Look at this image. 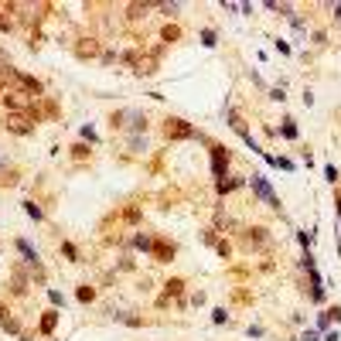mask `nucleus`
<instances>
[{"label":"nucleus","mask_w":341,"mask_h":341,"mask_svg":"<svg viewBox=\"0 0 341 341\" xmlns=\"http://www.w3.org/2000/svg\"><path fill=\"white\" fill-rule=\"evenodd\" d=\"M72 154H75V157H86V154H89V147H86V144H75V147H72Z\"/></svg>","instance_id":"nucleus-22"},{"label":"nucleus","mask_w":341,"mask_h":341,"mask_svg":"<svg viewBox=\"0 0 341 341\" xmlns=\"http://www.w3.org/2000/svg\"><path fill=\"white\" fill-rule=\"evenodd\" d=\"M55 321H58V314H55V310H48L45 318H41V331H51V328H55Z\"/></svg>","instance_id":"nucleus-13"},{"label":"nucleus","mask_w":341,"mask_h":341,"mask_svg":"<svg viewBox=\"0 0 341 341\" xmlns=\"http://www.w3.org/2000/svg\"><path fill=\"white\" fill-rule=\"evenodd\" d=\"M164 136L167 140H188V136H194L191 123H184V120H167L164 123Z\"/></svg>","instance_id":"nucleus-2"},{"label":"nucleus","mask_w":341,"mask_h":341,"mask_svg":"<svg viewBox=\"0 0 341 341\" xmlns=\"http://www.w3.org/2000/svg\"><path fill=\"white\" fill-rule=\"evenodd\" d=\"M4 99H7V106H11L14 113H27V109H31V102H34V96H27V92H7V96H4Z\"/></svg>","instance_id":"nucleus-4"},{"label":"nucleus","mask_w":341,"mask_h":341,"mask_svg":"<svg viewBox=\"0 0 341 341\" xmlns=\"http://www.w3.org/2000/svg\"><path fill=\"white\" fill-rule=\"evenodd\" d=\"M242 239H246V246H266V242H270V236H266V229H246V232H242Z\"/></svg>","instance_id":"nucleus-7"},{"label":"nucleus","mask_w":341,"mask_h":341,"mask_svg":"<svg viewBox=\"0 0 341 341\" xmlns=\"http://www.w3.org/2000/svg\"><path fill=\"white\" fill-rule=\"evenodd\" d=\"M270 99H276V102H283V99H287V96H283V86H280V89H273V92H270Z\"/></svg>","instance_id":"nucleus-27"},{"label":"nucleus","mask_w":341,"mask_h":341,"mask_svg":"<svg viewBox=\"0 0 341 341\" xmlns=\"http://www.w3.org/2000/svg\"><path fill=\"white\" fill-rule=\"evenodd\" d=\"M0 96H4V79H0Z\"/></svg>","instance_id":"nucleus-30"},{"label":"nucleus","mask_w":341,"mask_h":341,"mask_svg":"<svg viewBox=\"0 0 341 341\" xmlns=\"http://www.w3.org/2000/svg\"><path fill=\"white\" fill-rule=\"evenodd\" d=\"M17 249H21V252H24V260H27V263H31V266H34V270H38V252H34L31 246L24 242V239H21V242H17Z\"/></svg>","instance_id":"nucleus-10"},{"label":"nucleus","mask_w":341,"mask_h":341,"mask_svg":"<svg viewBox=\"0 0 341 341\" xmlns=\"http://www.w3.org/2000/svg\"><path fill=\"white\" fill-rule=\"evenodd\" d=\"M62 249H65V256H68V260H79V252H75V246H72V242H65Z\"/></svg>","instance_id":"nucleus-24"},{"label":"nucleus","mask_w":341,"mask_h":341,"mask_svg":"<svg viewBox=\"0 0 341 341\" xmlns=\"http://www.w3.org/2000/svg\"><path fill=\"white\" fill-rule=\"evenodd\" d=\"M304 341H318V331H307V334H304Z\"/></svg>","instance_id":"nucleus-28"},{"label":"nucleus","mask_w":341,"mask_h":341,"mask_svg":"<svg viewBox=\"0 0 341 341\" xmlns=\"http://www.w3.org/2000/svg\"><path fill=\"white\" fill-rule=\"evenodd\" d=\"M96 51H99V45H96L92 38H89V45H79V55L82 58H86V55H96Z\"/></svg>","instance_id":"nucleus-14"},{"label":"nucleus","mask_w":341,"mask_h":341,"mask_svg":"<svg viewBox=\"0 0 341 341\" xmlns=\"http://www.w3.org/2000/svg\"><path fill=\"white\" fill-rule=\"evenodd\" d=\"M154 256H157V263H170L174 246H170V242H164V239H157V242H154Z\"/></svg>","instance_id":"nucleus-8"},{"label":"nucleus","mask_w":341,"mask_h":341,"mask_svg":"<svg viewBox=\"0 0 341 341\" xmlns=\"http://www.w3.org/2000/svg\"><path fill=\"white\" fill-rule=\"evenodd\" d=\"M252 191L260 194V198H263V202H266V205H270V208H280V198L273 194V188H270V184H266V181H263L260 174H252Z\"/></svg>","instance_id":"nucleus-3"},{"label":"nucleus","mask_w":341,"mask_h":341,"mask_svg":"<svg viewBox=\"0 0 341 341\" xmlns=\"http://www.w3.org/2000/svg\"><path fill=\"white\" fill-rule=\"evenodd\" d=\"M11 290H14L17 297L27 290V273H24V270H14V287H11Z\"/></svg>","instance_id":"nucleus-9"},{"label":"nucleus","mask_w":341,"mask_h":341,"mask_svg":"<svg viewBox=\"0 0 341 341\" xmlns=\"http://www.w3.org/2000/svg\"><path fill=\"white\" fill-rule=\"evenodd\" d=\"M212 318H215V324H225V321H229V314H225V310H222V307H218V310H215V314H212Z\"/></svg>","instance_id":"nucleus-25"},{"label":"nucleus","mask_w":341,"mask_h":341,"mask_svg":"<svg viewBox=\"0 0 341 341\" xmlns=\"http://www.w3.org/2000/svg\"><path fill=\"white\" fill-rule=\"evenodd\" d=\"M338 212H341V202H338Z\"/></svg>","instance_id":"nucleus-31"},{"label":"nucleus","mask_w":341,"mask_h":341,"mask_svg":"<svg viewBox=\"0 0 341 341\" xmlns=\"http://www.w3.org/2000/svg\"><path fill=\"white\" fill-rule=\"evenodd\" d=\"M184 290V280H167V300L170 297H178Z\"/></svg>","instance_id":"nucleus-12"},{"label":"nucleus","mask_w":341,"mask_h":341,"mask_svg":"<svg viewBox=\"0 0 341 341\" xmlns=\"http://www.w3.org/2000/svg\"><path fill=\"white\" fill-rule=\"evenodd\" d=\"M7 130L11 133H17V136H24V133H31L34 126H38V116H34V109H27V113H11L7 116Z\"/></svg>","instance_id":"nucleus-1"},{"label":"nucleus","mask_w":341,"mask_h":341,"mask_svg":"<svg viewBox=\"0 0 341 341\" xmlns=\"http://www.w3.org/2000/svg\"><path fill=\"white\" fill-rule=\"evenodd\" d=\"M178 38H181V31H178V27H164V41H178Z\"/></svg>","instance_id":"nucleus-18"},{"label":"nucleus","mask_w":341,"mask_h":341,"mask_svg":"<svg viewBox=\"0 0 341 341\" xmlns=\"http://www.w3.org/2000/svg\"><path fill=\"white\" fill-rule=\"evenodd\" d=\"M334 17H338V21H341V4H334Z\"/></svg>","instance_id":"nucleus-29"},{"label":"nucleus","mask_w":341,"mask_h":341,"mask_svg":"<svg viewBox=\"0 0 341 341\" xmlns=\"http://www.w3.org/2000/svg\"><path fill=\"white\" fill-rule=\"evenodd\" d=\"M202 45L205 48H215V31H205L202 34Z\"/></svg>","instance_id":"nucleus-20"},{"label":"nucleus","mask_w":341,"mask_h":341,"mask_svg":"<svg viewBox=\"0 0 341 341\" xmlns=\"http://www.w3.org/2000/svg\"><path fill=\"white\" fill-rule=\"evenodd\" d=\"M24 212H27V215H31L34 222L41 218V208H38V205H34V202H24Z\"/></svg>","instance_id":"nucleus-16"},{"label":"nucleus","mask_w":341,"mask_h":341,"mask_svg":"<svg viewBox=\"0 0 341 341\" xmlns=\"http://www.w3.org/2000/svg\"><path fill=\"white\" fill-rule=\"evenodd\" d=\"M4 11H7V7H0V27H4V31H11V17H4Z\"/></svg>","instance_id":"nucleus-26"},{"label":"nucleus","mask_w":341,"mask_h":341,"mask_svg":"<svg viewBox=\"0 0 341 341\" xmlns=\"http://www.w3.org/2000/svg\"><path fill=\"white\" fill-rule=\"evenodd\" d=\"M92 297H96V290H92V287H82V290H79V300H92Z\"/></svg>","instance_id":"nucleus-23"},{"label":"nucleus","mask_w":341,"mask_h":341,"mask_svg":"<svg viewBox=\"0 0 341 341\" xmlns=\"http://www.w3.org/2000/svg\"><path fill=\"white\" fill-rule=\"evenodd\" d=\"M130 120H133V123H130V126H133V130H144V126H147V120H144V116H140V113H130Z\"/></svg>","instance_id":"nucleus-19"},{"label":"nucleus","mask_w":341,"mask_h":341,"mask_svg":"<svg viewBox=\"0 0 341 341\" xmlns=\"http://www.w3.org/2000/svg\"><path fill=\"white\" fill-rule=\"evenodd\" d=\"M283 136H290V140L297 136V126H294V120H287V123H283Z\"/></svg>","instance_id":"nucleus-21"},{"label":"nucleus","mask_w":341,"mask_h":341,"mask_svg":"<svg viewBox=\"0 0 341 341\" xmlns=\"http://www.w3.org/2000/svg\"><path fill=\"white\" fill-rule=\"evenodd\" d=\"M133 242L140 246V249H154V239H150V236H136Z\"/></svg>","instance_id":"nucleus-17"},{"label":"nucleus","mask_w":341,"mask_h":341,"mask_svg":"<svg viewBox=\"0 0 341 341\" xmlns=\"http://www.w3.org/2000/svg\"><path fill=\"white\" fill-rule=\"evenodd\" d=\"M144 14H147V4H130V17H144Z\"/></svg>","instance_id":"nucleus-15"},{"label":"nucleus","mask_w":341,"mask_h":341,"mask_svg":"<svg viewBox=\"0 0 341 341\" xmlns=\"http://www.w3.org/2000/svg\"><path fill=\"white\" fill-rule=\"evenodd\" d=\"M239 184H242V181H239V178H229V181H225V178H222V181H218L215 188H218V194H229V191H236Z\"/></svg>","instance_id":"nucleus-11"},{"label":"nucleus","mask_w":341,"mask_h":341,"mask_svg":"<svg viewBox=\"0 0 341 341\" xmlns=\"http://www.w3.org/2000/svg\"><path fill=\"white\" fill-rule=\"evenodd\" d=\"M130 62L136 65L140 75H154L157 72V55H130Z\"/></svg>","instance_id":"nucleus-6"},{"label":"nucleus","mask_w":341,"mask_h":341,"mask_svg":"<svg viewBox=\"0 0 341 341\" xmlns=\"http://www.w3.org/2000/svg\"><path fill=\"white\" fill-rule=\"evenodd\" d=\"M225 167H229V150L225 147H212V170H215L218 181L225 178Z\"/></svg>","instance_id":"nucleus-5"}]
</instances>
